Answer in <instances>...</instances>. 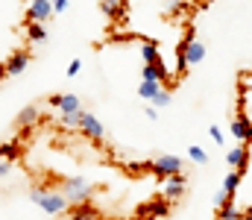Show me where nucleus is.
<instances>
[{
  "mask_svg": "<svg viewBox=\"0 0 252 220\" xmlns=\"http://www.w3.org/2000/svg\"><path fill=\"white\" fill-rule=\"evenodd\" d=\"M91 194H94V185L88 179H82V176H67V179H62V197H64L67 206L85 203V200H91Z\"/></svg>",
  "mask_w": 252,
  "mask_h": 220,
  "instance_id": "1",
  "label": "nucleus"
},
{
  "mask_svg": "<svg viewBox=\"0 0 252 220\" xmlns=\"http://www.w3.org/2000/svg\"><path fill=\"white\" fill-rule=\"evenodd\" d=\"M32 203L41 209V212H47V215H62L64 209H67V203H64V197H62V191H53V188H35L32 194Z\"/></svg>",
  "mask_w": 252,
  "mask_h": 220,
  "instance_id": "2",
  "label": "nucleus"
},
{
  "mask_svg": "<svg viewBox=\"0 0 252 220\" xmlns=\"http://www.w3.org/2000/svg\"><path fill=\"white\" fill-rule=\"evenodd\" d=\"M150 170L156 173V176H173V173H182V158H176V156H156L153 161H150Z\"/></svg>",
  "mask_w": 252,
  "mask_h": 220,
  "instance_id": "3",
  "label": "nucleus"
},
{
  "mask_svg": "<svg viewBox=\"0 0 252 220\" xmlns=\"http://www.w3.org/2000/svg\"><path fill=\"white\" fill-rule=\"evenodd\" d=\"M188 191V176L185 173H173V176H164V200L167 203H176L182 200Z\"/></svg>",
  "mask_w": 252,
  "mask_h": 220,
  "instance_id": "4",
  "label": "nucleus"
},
{
  "mask_svg": "<svg viewBox=\"0 0 252 220\" xmlns=\"http://www.w3.org/2000/svg\"><path fill=\"white\" fill-rule=\"evenodd\" d=\"M76 129H79L85 138H91V141H103V135H106L103 124H100L94 115H88V112H79V124H76Z\"/></svg>",
  "mask_w": 252,
  "mask_h": 220,
  "instance_id": "5",
  "label": "nucleus"
},
{
  "mask_svg": "<svg viewBox=\"0 0 252 220\" xmlns=\"http://www.w3.org/2000/svg\"><path fill=\"white\" fill-rule=\"evenodd\" d=\"M30 62H32L30 50H18V53H12V56L3 62V71H6V76H18V73H24L30 68Z\"/></svg>",
  "mask_w": 252,
  "mask_h": 220,
  "instance_id": "6",
  "label": "nucleus"
},
{
  "mask_svg": "<svg viewBox=\"0 0 252 220\" xmlns=\"http://www.w3.org/2000/svg\"><path fill=\"white\" fill-rule=\"evenodd\" d=\"M50 15H53L50 0H30V6H27V21L44 24V21H50Z\"/></svg>",
  "mask_w": 252,
  "mask_h": 220,
  "instance_id": "7",
  "label": "nucleus"
},
{
  "mask_svg": "<svg viewBox=\"0 0 252 220\" xmlns=\"http://www.w3.org/2000/svg\"><path fill=\"white\" fill-rule=\"evenodd\" d=\"M50 106L59 109V112H82V103L76 94H53L50 97Z\"/></svg>",
  "mask_w": 252,
  "mask_h": 220,
  "instance_id": "8",
  "label": "nucleus"
},
{
  "mask_svg": "<svg viewBox=\"0 0 252 220\" xmlns=\"http://www.w3.org/2000/svg\"><path fill=\"white\" fill-rule=\"evenodd\" d=\"M141 215L147 220H161L170 215V203L167 200H153V203H147L144 209H141Z\"/></svg>",
  "mask_w": 252,
  "mask_h": 220,
  "instance_id": "9",
  "label": "nucleus"
},
{
  "mask_svg": "<svg viewBox=\"0 0 252 220\" xmlns=\"http://www.w3.org/2000/svg\"><path fill=\"white\" fill-rule=\"evenodd\" d=\"M226 161L235 167V170H241V173H247V164H250V147L247 144H241V147H235L229 156H226Z\"/></svg>",
  "mask_w": 252,
  "mask_h": 220,
  "instance_id": "10",
  "label": "nucleus"
},
{
  "mask_svg": "<svg viewBox=\"0 0 252 220\" xmlns=\"http://www.w3.org/2000/svg\"><path fill=\"white\" fill-rule=\"evenodd\" d=\"M232 135H235V138H238L241 144H247V141H250V135H252V124H250V115H247V112L235 118V124H232Z\"/></svg>",
  "mask_w": 252,
  "mask_h": 220,
  "instance_id": "11",
  "label": "nucleus"
},
{
  "mask_svg": "<svg viewBox=\"0 0 252 220\" xmlns=\"http://www.w3.org/2000/svg\"><path fill=\"white\" fill-rule=\"evenodd\" d=\"M141 56H144V65H164L161 56H158V41L156 38H150V41L141 44Z\"/></svg>",
  "mask_w": 252,
  "mask_h": 220,
  "instance_id": "12",
  "label": "nucleus"
},
{
  "mask_svg": "<svg viewBox=\"0 0 252 220\" xmlns=\"http://www.w3.org/2000/svg\"><path fill=\"white\" fill-rule=\"evenodd\" d=\"M27 38H30L32 44H41V41L47 38V30H44V24H38V21H27Z\"/></svg>",
  "mask_w": 252,
  "mask_h": 220,
  "instance_id": "13",
  "label": "nucleus"
},
{
  "mask_svg": "<svg viewBox=\"0 0 252 220\" xmlns=\"http://www.w3.org/2000/svg\"><path fill=\"white\" fill-rule=\"evenodd\" d=\"M241 182H244V173H241V170H232V173L223 179V194L235 197V194H238V188H241Z\"/></svg>",
  "mask_w": 252,
  "mask_h": 220,
  "instance_id": "14",
  "label": "nucleus"
},
{
  "mask_svg": "<svg viewBox=\"0 0 252 220\" xmlns=\"http://www.w3.org/2000/svg\"><path fill=\"white\" fill-rule=\"evenodd\" d=\"M70 220H103V218H97L94 206H88V200H85V203H76V212L70 215Z\"/></svg>",
  "mask_w": 252,
  "mask_h": 220,
  "instance_id": "15",
  "label": "nucleus"
},
{
  "mask_svg": "<svg viewBox=\"0 0 252 220\" xmlns=\"http://www.w3.org/2000/svg\"><path fill=\"white\" fill-rule=\"evenodd\" d=\"M158 88H164V85H161V82H156V79H144V82L138 85V97H144V100H153Z\"/></svg>",
  "mask_w": 252,
  "mask_h": 220,
  "instance_id": "16",
  "label": "nucleus"
},
{
  "mask_svg": "<svg viewBox=\"0 0 252 220\" xmlns=\"http://www.w3.org/2000/svg\"><path fill=\"white\" fill-rule=\"evenodd\" d=\"M100 9H103L109 18H124L126 6H121V0H103V3H100Z\"/></svg>",
  "mask_w": 252,
  "mask_h": 220,
  "instance_id": "17",
  "label": "nucleus"
},
{
  "mask_svg": "<svg viewBox=\"0 0 252 220\" xmlns=\"http://www.w3.org/2000/svg\"><path fill=\"white\" fill-rule=\"evenodd\" d=\"M35 121H38V109H35V106H27V109L18 115V126H21V129L30 126V124H35Z\"/></svg>",
  "mask_w": 252,
  "mask_h": 220,
  "instance_id": "18",
  "label": "nucleus"
},
{
  "mask_svg": "<svg viewBox=\"0 0 252 220\" xmlns=\"http://www.w3.org/2000/svg\"><path fill=\"white\" fill-rule=\"evenodd\" d=\"M21 156V150H18V144L15 141H9V144H0V158H6V161H15Z\"/></svg>",
  "mask_w": 252,
  "mask_h": 220,
  "instance_id": "19",
  "label": "nucleus"
},
{
  "mask_svg": "<svg viewBox=\"0 0 252 220\" xmlns=\"http://www.w3.org/2000/svg\"><path fill=\"white\" fill-rule=\"evenodd\" d=\"M217 220H244V215L235 206H229V209H217Z\"/></svg>",
  "mask_w": 252,
  "mask_h": 220,
  "instance_id": "20",
  "label": "nucleus"
},
{
  "mask_svg": "<svg viewBox=\"0 0 252 220\" xmlns=\"http://www.w3.org/2000/svg\"><path fill=\"white\" fill-rule=\"evenodd\" d=\"M188 156H190V161H196V164H208V156H205V150L202 147H190L188 150Z\"/></svg>",
  "mask_w": 252,
  "mask_h": 220,
  "instance_id": "21",
  "label": "nucleus"
},
{
  "mask_svg": "<svg viewBox=\"0 0 252 220\" xmlns=\"http://www.w3.org/2000/svg\"><path fill=\"white\" fill-rule=\"evenodd\" d=\"M62 126H67V129H76V124H79V112H62Z\"/></svg>",
  "mask_w": 252,
  "mask_h": 220,
  "instance_id": "22",
  "label": "nucleus"
},
{
  "mask_svg": "<svg viewBox=\"0 0 252 220\" xmlns=\"http://www.w3.org/2000/svg\"><path fill=\"white\" fill-rule=\"evenodd\" d=\"M150 103H156V106H170V91L158 88V91H156V97H153Z\"/></svg>",
  "mask_w": 252,
  "mask_h": 220,
  "instance_id": "23",
  "label": "nucleus"
},
{
  "mask_svg": "<svg viewBox=\"0 0 252 220\" xmlns=\"http://www.w3.org/2000/svg\"><path fill=\"white\" fill-rule=\"evenodd\" d=\"M79 71H82V62H79V59H73V62L67 65V76H76Z\"/></svg>",
  "mask_w": 252,
  "mask_h": 220,
  "instance_id": "24",
  "label": "nucleus"
},
{
  "mask_svg": "<svg viewBox=\"0 0 252 220\" xmlns=\"http://www.w3.org/2000/svg\"><path fill=\"white\" fill-rule=\"evenodd\" d=\"M208 135H211V138H214L217 144H223V132H220V126H217V124H214V126L208 129Z\"/></svg>",
  "mask_w": 252,
  "mask_h": 220,
  "instance_id": "25",
  "label": "nucleus"
},
{
  "mask_svg": "<svg viewBox=\"0 0 252 220\" xmlns=\"http://www.w3.org/2000/svg\"><path fill=\"white\" fill-rule=\"evenodd\" d=\"M9 173H12V161H6V158H0V176L6 179Z\"/></svg>",
  "mask_w": 252,
  "mask_h": 220,
  "instance_id": "26",
  "label": "nucleus"
},
{
  "mask_svg": "<svg viewBox=\"0 0 252 220\" xmlns=\"http://www.w3.org/2000/svg\"><path fill=\"white\" fill-rule=\"evenodd\" d=\"M67 3H70V0H53L50 6H53V12H64V9H67Z\"/></svg>",
  "mask_w": 252,
  "mask_h": 220,
  "instance_id": "27",
  "label": "nucleus"
},
{
  "mask_svg": "<svg viewBox=\"0 0 252 220\" xmlns=\"http://www.w3.org/2000/svg\"><path fill=\"white\" fill-rule=\"evenodd\" d=\"M3 76H6V71H3V65H0V79H3Z\"/></svg>",
  "mask_w": 252,
  "mask_h": 220,
  "instance_id": "28",
  "label": "nucleus"
}]
</instances>
